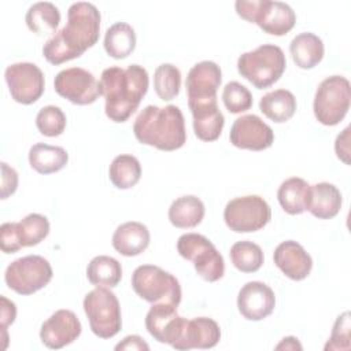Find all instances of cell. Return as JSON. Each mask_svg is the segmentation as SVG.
<instances>
[{
	"mask_svg": "<svg viewBox=\"0 0 351 351\" xmlns=\"http://www.w3.org/2000/svg\"><path fill=\"white\" fill-rule=\"evenodd\" d=\"M289 52L293 63L303 70L315 67L324 58L325 47L322 40L310 32L295 36L289 44Z\"/></svg>",
	"mask_w": 351,
	"mask_h": 351,
	"instance_id": "24",
	"label": "cell"
},
{
	"mask_svg": "<svg viewBox=\"0 0 351 351\" xmlns=\"http://www.w3.org/2000/svg\"><path fill=\"white\" fill-rule=\"evenodd\" d=\"M204 204L195 195H184L177 197L169 207V221L180 229L197 226L204 218Z\"/></svg>",
	"mask_w": 351,
	"mask_h": 351,
	"instance_id": "26",
	"label": "cell"
},
{
	"mask_svg": "<svg viewBox=\"0 0 351 351\" xmlns=\"http://www.w3.org/2000/svg\"><path fill=\"white\" fill-rule=\"evenodd\" d=\"M81 330L82 326L78 317L71 310L60 308L43 322L40 339L47 348L59 350L77 340Z\"/></svg>",
	"mask_w": 351,
	"mask_h": 351,
	"instance_id": "16",
	"label": "cell"
},
{
	"mask_svg": "<svg viewBox=\"0 0 351 351\" xmlns=\"http://www.w3.org/2000/svg\"><path fill=\"white\" fill-rule=\"evenodd\" d=\"M133 291L148 303H181V285L169 271L155 265L137 266L132 274Z\"/></svg>",
	"mask_w": 351,
	"mask_h": 351,
	"instance_id": "6",
	"label": "cell"
},
{
	"mask_svg": "<svg viewBox=\"0 0 351 351\" xmlns=\"http://www.w3.org/2000/svg\"><path fill=\"white\" fill-rule=\"evenodd\" d=\"M222 101L230 114H240L252 107V95L247 86L237 81L228 82L222 90Z\"/></svg>",
	"mask_w": 351,
	"mask_h": 351,
	"instance_id": "37",
	"label": "cell"
},
{
	"mask_svg": "<svg viewBox=\"0 0 351 351\" xmlns=\"http://www.w3.org/2000/svg\"><path fill=\"white\" fill-rule=\"evenodd\" d=\"M229 140L232 145L240 149L263 151L271 147L274 133L258 115L247 114L234 119L230 128Z\"/></svg>",
	"mask_w": 351,
	"mask_h": 351,
	"instance_id": "15",
	"label": "cell"
},
{
	"mask_svg": "<svg viewBox=\"0 0 351 351\" xmlns=\"http://www.w3.org/2000/svg\"><path fill=\"white\" fill-rule=\"evenodd\" d=\"M29 165L40 174H52L62 170L69 162V154L63 147L37 143L29 149Z\"/></svg>",
	"mask_w": 351,
	"mask_h": 351,
	"instance_id": "25",
	"label": "cell"
},
{
	"mask_svg": "<svg viewBox=\"0 0 351 351\" xmlns=\"http://www.w3.org/2000/svg\"><path fill=\"white\" fill-rule=\"evenodd\" d=\"M287 59L282 49L274 44H262L244 52L237 59L239 74L256 89H266L284 74Z\"/></svg>",
	"mask_w": 351,
	"mask_h": 351,
	"instance_id": "4",
	"label": "cell"
},
{
	"mask_svg": "<svg viewBox=\"0 0 351 351\" xmlns=\"http://www.w3.org/2000/svg\"><path fill=\"white\" fill-rule=\"evenodd\" d=\"M136 48L134 29L126 22H117L106 30L104 49L114 59L128 58Z\"/></svg>",
	"mask_w": 351,
	"mask_h": 351,
	"instance_id": "30",
	"label": "cell"
},
{
	"mask_svg": "<svg viewBox=\"0 0 351 351\" xmlns=\"http://www.w3.org/2000/svg\"><path fill=\"white\" fill-rule=\"evenodd\" d=\"M276 306L273 289L262 281H250L237 295V308L248 321H261L269 317Z\"/></svg>",
	"mask_w": 351,
	"mask_h": 351,
	"instance_id": "17",
	"label": "cell"
},
{
	"mask_svg": "<svg viewBox=\"0 0 351 351\" xmlns=\"http://www.w3.org/2000/svg\"><path fill=\"white\" fill-rule=\"evenodd\" d=\"M133 133L138 143L160 151H176L186 141L185 121L180 107H144L133 123Z\"/></svg>",
	"mask_w": 351,
	"mask_h": 351,
	"instance_id": "3",
	"label": "cell"
},
{
	"mask_svg": "<svg viewBox=\"0 0 351 351\" xmlns=\"http://www.w3.org/2000/svg\"><path fill=\"white\" fill-rule=\"evenodd\" d=\"M276 350H291V351L299 350V351H302L303 347L295 336H287V337L281 339V341L276 346Z\"/></svg>",
	"mask_w": 351,
	"mask_h": 351,
	"instance_id": "44",
	"label": "cell"
},
{
	"mask_svg": "<svg viewBox=\"0 0 351 351\" xmlns=\"http://www.w3.org/2000/svg\"><path fill=\"white\" fill-rule=\"evenodd\" d=\"M351 85L343 75H330L322 80L315 90L313 110L317 121L325 126L340 123L348 112Z\"/></svg>",
	"mask_w": 351,
	"mask_h": 351,
	"instance_id": "8",
	"label": "cell"
},
{
	"mask_svg": "<svg viewBox=\"0 0 351 351\" xmlns=\"http://www.w3.org/2000/svg\"><path fill=\"white\" fill-rule=\"evenodd\" d=\"M4 77L11 97L16 103L33 104L44 93V73L32 62H18L7 66Z\"/></svg>",
	"mask_w": 351,
	"mask_h": 351,
	"instance_id": "13",
	"label": "cell"
},
{
	"mask_svg": "<svg viewBox=\"0 0 351 351\" xmlns=\"http://www.w3.org/2000/svg\"><path fill=\"white\" fill-rule=\"evenodd\" d=\"M27 27L37 36L56 34V29L60 23L59 8L49 1H38L32 4L25 15Z\"/></svg>",
	"mask_w": 351,
	"mask_h": 351,
	"instance_id": "29",
	"label": "cell"
},
{
	"mask_svg": "<svg viewBox=\"0 0 351 351\" xmlns=\"http://www.w3.org/2000/svg\"><path fill=\"white\" fill-rule=\"evenodd\" d=\"M273 261L274 265L293 281L304 280L313 269V259L310 254L295 240H285L280 243L274 250Z\"/></svg>",
	"mask_w": 351,
	"mask_h": 351,
	"instance_id": "19",
	"label": "cell"
},
{
	"mask_svg": "<svg viewBox=\"0 0 351 351\" xmlns=\"http://www.w3.org/2000/svg\"><path fill=\"white\" fill-rule=\"evenodd\" d=\"M234 8L240 18L256 23L265 33L271 36H284L296 23L295 11L284 1L237 0Z\"/></svg>",
	"mask_w": 351,
	"mask_h": 351,
	"instance_id": "5",
	"label": "cell"
},
{
	"mask_svg": "<svg viewBox=\"0 0 351 351\" xmlns=\"http://www.w3.org/2000/svg\"><path fill=\"white\" fill-rule=\"evenodd\" d=\"M66 115L58 106H45L36 115V126L43 136L56 137L66 129Z\"/></svg>",
	"mask_w": 351,
	"mask_h": 351,
	"instance_id": "36",
	"label": "cell"
},
{
	"mask_svg": "<svg viewBox=\"0 0 351 351\" xmlns=\"http://www.w3.org/2000/svg\"><path fill=\"white\" fill-rule=\"evenodd\" d=\"M181 88V71L171 63H162L154 73V89L159 99L170 101L176 99Z\"/></svg>",
	"mask_w": 351,
	"mask_h": 351,
	"instance_id": "35",
	"label": "cell"
},
{
	"mask_svg": "<svg viewBox=\"0 0 351 351\" xmlns=\"http://www.w3.org/2000/svg\"><path fill=\"white\" fill-rule=\"evenodd\" d=\"M0 248L4 254H14L22 248L16 237L15 222H4L0 226Z\"/></svg>",
	"mask_w": 351,
	"mask_h": 351,
	"instance_id": "39",
	"label": "cell"
},
{
	"mask_svg": "<svg viewBox=\"0 0 351 351\" xmlns=\"http://www.w3.org/2000/svg\"><path fill=\"white\" fill-rule=\"evenodd\" d=\"M51 263L40 255H26L11 262L4 273L10 289L19 295H32L43 289L52 280Z\"/></svg>",
	"mask_w": 351,
	"mask_h": 351,
	"instance_id": "10",
	"label": "cell"
},
{
	"mask_svg": "<svg viewBox=\"0 0 351 351\" xmlns=\"http://www.w3.org/2000/svg\"><path fill=\"white\" fill-rule=\"evenodd\" d=\"M233 266L241 273L258 271L265 261L262 248L250 240L236 241L229 251Z\"/></svg>",
	"mask_w": 351,
	"mask_h": 351,
	"instance_id": "34",
	"label": "cell"
},
{
	"mask_svg": "<svg viewBox=\"0 0 351 351\" xmlns=\"http://www.w3.org/2000/svg\"><path fill=\"white\" fill-rule=\"evenodd\" d=\"M86 277L95 287L114 288L122 278V266L112 256L97 255L88 263Z\"/></svg>",
	"mask_w": 351,
	"mask_h": 351,
	"instance_id": "31",
	"label": "cell"
},
{
	"mask_svg": "<svg viewBox=\"0 0 351 351\" xmlns=\"http://www.w3.org/2000/svg\"><path fill=\"white\" fill-rule=\"evenodd\" d=\"M15 232L21 247H33L40 244L49 233V221L45 215L32 213L15 222Z\"/></svg>",
	"mask_w": 351,
	"mask_h": 351,
	"instance_id": "33",
	"label": "cell"
},
{
	"mask_svg": "<svg viewBox=\"0 0 351 351\" xmlns=\"http://www.w3.org/2000/svg\"><path fill=\"white\" fill-rule=\"evenodd\" d=\"M193 118L195 136L202 141H215L223 129L225 117L221 112L217 99L188 101Z\"/></svg>",
	"mask_w": 351,
	"mask_h": 351,
	"instance_id": "20",
	"label": "cell"
},
{
	"mask_svg": "<svg viewBox=\"0 0 351 351\" xmlns=\"http://www.w3.org/2000/svg\"><path fill=\"white\" fill-rule=\"evenodd\" d=\"M222 82L221 67L213 60L196 63L186 75L185 88L188 101L217 99L218 88Z\"/></svg>",
	"mask_w": 351,
	"mask_h": 351,
	"instance_id": "18",
	"label": "cell"
},
{
	"mask_svg": "<svg viewBox=\"0 0 351 351\" xmlns=\"http://www.w3.org/2000/svg\"><path fill=\"white\" fill-rule=\"evenodd\" d=\"M115 350H128V351H148L149 346L144 341V339L138 335H129L126 337L122 339V341H119L115 346Z\"/></svg>",
	"mask_w": 351,
	"mask_h": 351,
	"instance_id": "43",
	"label": "cell"
},
{
	"mask_svg": "<svg viewBox=\"0 0 351 351\" xmlns=\"http://www.w3.org/2000/svg\"><path fill=\"white\" fill-rule=\"evenodd\" d=\"M18 173L14 167L7 165L5 162H1V199H7L12 193H15L18 188Z\"/></svg>",
	"mask_w": 351,
	"mask_h": 351,
	"instance_id": "40",
	"label": "cell"
},
{
	"mask_svg": "<svg viewBox=\"0 0 351 351\" xmlns=\"http://www.w3.org/2000/svg\"><path fill=\"white\" fill-rule=\"evenodd\" d=\"M100 11L88 1L73 3L67 10V25L43 45V55L51 64L80 58L100 36Z\"/></svg>",
	"mask_w": 351,
	"mask_h": 351,
	"instance_id": "1",
	"label": "cell"
},
{
	"mask_svg": "<svg viewBox=\"0 0 351 351\" xmlns=\"http://www.w3.org/2000/svg\"><path fill=\"white\" fill-rule=\"evenodd\" d=\"M100 92L104 96L106 115L117 122H126L138 108L149 85L147 70L140 64L126 69L111 66L101 71Z\"/></svg>",
	"mask_w": 351,
	"mask_h": 351,
	"instance_id": "2",
	"label": "cell"
},
{
	"mask_svg": "<svg viewBox=\"0 0 351 351\" xmlns=\"http://www.w3.org/2000/svg\"><path fill=\"white\" fill-rule=\"evenodd\" d=\"M310 185L300 177H291L281 182L277 191V199L282 210L291 215L306 211Z\"/></svg>",
	"mask_w": 351,
	"mask_h": 351,
	"instance_id": "28",
	"label": "cell"
},
{
	"mask_svg": "<svg viewBox=\"0 0 351 351\" xmlns=\"http://www.w3.org/2000/svg\"><path fill=\"white\" fill-rule=\"evenodd\" d=\"M151 241L148 228L137 221L119 225L112 234V247L123 256H137L144 252Z\"/></svg>",
	"mask_w": 351,
	"mask_h": 351,
	"instance_id": "22",
	"label": "cell"
},
{
	"mask_svg": "<svg viewBox=\"0 0 351 351\" xmlns=\"http://www.w3.org/2000/svg\"><path fill=\"white\" fill-rule=\"evenodd\" d=\"M351 347V324L350 313L344 311L340 314L333 325L332 335L325 344V350H350Z\"/></svg>",
	"mask_w": 351,
	"mask_h": 351,
	"instance_id": "38",
	"label": "cell"
},
{
	"mask_svg": "<svg viewBox=\"0 0 351 351\" xmlns=\"http://www.w3.org/2000/svg\"><path fill=\"white\" fill-rule=\"evenodd\" d=\"M110 181L118 189H129L134 186L141 177V165L138 159L129 154L118 155L112 159L108 169Z\"/></svg>",
	"mask_w": 351,
	"mask_h": 351,
	"instance_id": "32",
	"label": "cell"
},
{
	"mask_svg": "<svg viewBox=\"0 0 351 351\" xmlns=\"http://www.w3.org/2000/svg\"><path fill=\"white\" fill-rule=\"evenodd\" d=\"M221 329L213 318L196 317L186 321L182 337L176 350L213 348L218 344Z\"/></svg>",
	"mask_w": 351,
	"mask_h": 351,
	"instance_id": "21",
	"label": "cell"
},
{
	"mask_svg": "<svg viewBox=\"0 0 351 351\" xmlns=\"http://www.w3.org/2000/svg\"><path fill=\"white\" fill-rule=\"evenodd\" d=\"M335 152L341 162L350 165V128H346L340 134H337L335 141Z\"/></svg>",
	"mask_w": 351,
	"mask_h": 351,
	"instance_id": "42",
	"label": "cell"
},
{
	"mask_svg": "<svg viewBox=\"0 0 351 351\" xmlns=\"http://www.w3.org/2000/svg\"><path fill=\"white\" fill-rule=\"evenodd\" d=\"M226 226L236 233H251L265 228L271 219V208L258 195H247L229 200L223 210Z\"/></svg>",
	"mask_w": 351,
	"mask_h": 351,
	"instance_id": "11",
	"label": "cell"
},
{
	"mask_svg": "<svg viewBox=\"0 0 351 351\" xmlns=\"http://www.w3.org/2000/svg\"><path fill=\"white\" fill-rule=\"evenodd\" d=\"M53 86L59 96L78 106L92 104L101 96L99 81L82 67H69L59 71L53 80Z\"/></svg>",
	"mask_w": 351,
	"mask_h": 351,
	"instance_id": "12",
	"label": "cell"
},
{
	"mask_svg": "<svg viewBox=\"0 0 351 351\" xmlns=\"http://www.w3.org/2000/svg\"><path fill=\"white\" fill-rule=\"evenodd\" d=\"M178 254L193 263L199 277L215 282L223 277L225 262L215 245L203 234L185 233L177 240Z\"/></svg>",
	"mask_w": 351,
	"mask_h": 351,
	"instance_id": "9",
	"label": "cell"
},
{
	"mask_svg": "<svg viewBox=\"0 0 351 351\" xmlns=\"http://www.w3.org/2000/svg\"><path fill=\"white\" fill-rule=\"evenodd\" d=\"M186 321V318L178 315L177 306L171 303H154L145 315V328L159 343L177 348Z\"/></svg>",
	"mask_w": 351,
	"mask_h": 351,
	"instance_id": "14",
	"label": "cell"
},
{
	"mask_svg": "<svg viewBox=\"0 0 351 351\" xmlns=\"http://www.w3.org/2000/svg\"><path fill=\"white\" fill-rule=\"evenodd\" d=\"M84 311L90 330L100 339H111L122 328V314L118 298L107 287H96L84 298Z\"/></svg>",
	"mask_w": 351,
	"mask_h": 351,
	"instance_id": "7",
	"label": "cell"
},
{
	"mask_svg": "<svg viewBox=\"0 0 351 351\" xmlns=\"http://www.w3.org/2000/svg\"><path fill=\"white\" fill-rule=\"evenodd\" d=\"M16 318V306L5 296H0V328L1 332H7V326Z\"/></svg>",
	"mask_w": 351,
	"mask_h": 351,
	"instance_id": "41",
	"label": "cell"
},
{
	"mask_svg": "<svg viewBox=\"0 0 351 351\" xmlns=\"http://www.w3.org/2000/svg\"><path fill=\"white\" fill-rule=\"evenodd\" d=\"M296 99L288 89H276L263 95L259 100V110L266 118L276 123L289 121L296 111Z\"/></svg>",
	"mask_w": 351,
	"mask_h": 351,
	"instance_id": "27",
	"label": "cell"
},
{
	"mask_svg": "<svg viewBox=\"0 0 351 351\" xmlns=\"http://www.w3.org/2000/svg\"><path fill=\"white\" fill-rule=\"evenodd\" d=\"M341 202V193L336 185L330 182H317L310 185L306 210L318 219H330L339 214Z\"/></svg>",
	"mask_w": 351,
	"mask_h": 351,
	"instance_id": "23",
	"label": "cell"
}]
</instances>
